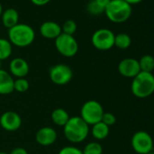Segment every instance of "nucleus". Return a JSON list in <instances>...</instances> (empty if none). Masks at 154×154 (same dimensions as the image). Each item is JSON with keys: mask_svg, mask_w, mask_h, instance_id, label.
Returning a JSON list of instances; mask_svg holds the SVG:
<instances>
[{"mask_svg": "<svg viewBox=\"0 0 154 154\" xmlns=\"http://www.w3.org/2000/svg\"><path fill=\"white\" fill-rule=\"evenodd\" d=\"M86 10L90 15H93V16H99V15H102L103 13H104V9L102 7H100L94 0H91V1L87 4Z\"/></svg>", "mask_w": 154, "mask_h": 154, "instance_id": "obj_24", "label": "nucleus"}, {"mask_svg": "<svg viewBox=\"0 0 154 154\" xmlns=\"http://www.w3.org/2000/svg\"><path fill=\"white\" fill-rule=\"evenodd\" d=\"M0 154H8L7 152H4V151H0Z\"/></svg>", "mask_w": 154, "mask_h": 154, "instance_id": "obj_34", "label": "nucleus"}, {"mask_svg": "<svg viewBox=\"0 0 154 154\" xmlns=\"http://www.w3.org/2000/svg\"><path fill=\"white\" fill-rule=\"evenodd\" d=\"M29 89V82L26 78H17L14 83V91L25 93Z\"/></svg>", "mask_w": 154, "mask_h": 154, "instance_id": "obj_25", "label": "nucleus"}, {"mask_svg": "<svg viewBox=\"0 0 154 154\" xmlns=\"http://www.w3.org/2000/svg\"><path fill=\"white\" fill-rule=\"evenodd\" d=\"M102 122L106 124L108 127H111L115 124L116 122V117L113 113L112 112H104L103 117H102Z\"/></svg>", "mask_w": 154, "mask_h": 154, "instance_id": "obj_26", "label": "nucleus"}, {"mask_svg": "<svg viewBox=\"0 0 154 154\" xmlns=\"http://www.w3.org/2000/svg\"><path fill=\"white\" fill-rule=\"evenodd\" d=\"M118 72L126 78H134L140 72L138 60L134 58H124L118 64Z\"/></svg>", "mask_w": 154, "mask_h": 154, "instance_id": "obj_11", "label": "nucleus"}, {"mask_svg": "<svg viewBox=\"0 0 154 154\" xmlns=\"http://www.w3.org/2000/svg\"><path fill=\"white\" fill-rule=\"evenodd\" d=\"M35 33L32 26L27 24H17L8 29L9 42L17 47H26L33 44Z\"/></svg>", "mask_w": 154, "mask_h": 154, "instance_id": "obj_3", "label": "nucleus"}, {"mask_svg": "<svg viewBox=\"0 0 154 154\" xmlns=\"http://www.w3.org/2000/svg\"><path fill=\"white\" fill-rule=\"evenodd\" d=\"M50 80L57 85H64L71 82L73 72L71 67L64 63H57L49 70Z\"/></svg>", "mask_w": 154, "mask_h": 154, "instance_id": "obj_9", "label": "nucleus"}, {"mask_svg": "<svg viewBox=\"0 0 154 154\" xmlns=\"http://www.w3.org/2000/svg\"><path fill=\"white\" fill-rule=\"evenodd\" d=\"M131 148L138 154H148L153 150L154 141L151 135L146 131H136L131 140Z\"/></svg>", "mask_w": 154, "mask_h": 154, "instance_id": "obj_7", "label": "nucleus"}, {"mask_svg": "<svg viewBox=\"0 0 154 154\" xmlns=\"http://www.w3.org/2000/svg\"><path fill=\"white\" fill-rule=\"evenodd\" d=\"M51 0H31V2L35 5V6H38V7H43V6H45L47 5Z\"/></svg>", "mask_w": 154, "mask_h": 154, "instance_id": "obj_29", "label": "nucleus"}, {"mask_svg": "<svg viewBox=\"0 0 154 154\" xmlns=\"http://www.w3.org/2000/svg\"><path fill=\"white\" fill-rule=\"evenodd\" d=\"M2 13H3V7H2L1 3H0V17L2 16Z\"/></svg>", "mask_w": 154, "mask_h": 154, "instance_id": "obj_32", "label": "nucleus"}, {"mask_svg": "<svg viewBox=\"0 0 154 154\" xmlns=\"http://www.w3.org/2000/svg\"><path fill=\"white\" fill-rule=\"evenodd\" d=\"M1 65H2V61H0V70H1Z\"/></svg>", "mask_w": 154, "mask_h": 154, "instance_id": "obj_35", "label": "nucleus"}, {"mask_svg": "<svg viewBox=\"0 0 154 154\" xmlns=\"http://www.w3.org/2000/svg\"><path fill=\"white\" fill-rule=\"evenodd\" d=\"M127 3H129L130 5H135V4H139L140 3L142 0H124Z\"/></svg>", "mask_w": 154, "mask_h": 154, "instance_id": "obj_31", "label": "nucleus"}, {"mask_svg": "<svg viewBox=\"0 0 154 154\" xmlns=\"http://www.w3.org/2000/svg\"><path fill=\"white\" fill-rule=\"evenodd\" d=\"M22 124V119L18 113L12 111L5 112L0 116V126L7 131H16Z\"/></svg>", "mask_w": 154, "mask_h": 154, "instance_id": "obj_10", "label": "nucleus"}, {"mask_svg": "<svg viewBox=\"0 0 154 154\" xmlns=\"http://www.w3.org/2000/svg\"><path fill=\"white\" fill-rule=\"evenodd\" d=\"M1 20L5 27L10 29L18 24L19 21V14L15 8H8L3 11L1 16Z\"/></svg>", "mask_w": 154, "mask_h": 154, "instance_id": "obj_16", "label": "nucleus"}, {"mask_svg": "<svg viewBox=\"0 0 154 154\" xmlns=\"http://www.w3.org/2000/svg\"><path fill=\"white\" fill-rule=\"evenodd\" d=\"M114 33L107 28H100L92 35V45L100 51H107L114 46Z\"/></svg>", "mask_w": 154, "mask_h": 154, "instance_id": "obj_8", "label": "nucleus"}, {"mask_svg": "<svg viewBox=\"0 0 154 154\" xmlns=\"http://www.w3.org/2000/svg\"><path fill=\"white\" fill-rule=\"evenodd\" d=\"M103 146L97 141H91L87 143L83 149L84 154H103Z\"/></svg>", "mask_w": 154, "mask_h": 154, "instance_id": "obj_22", "label": "nucleus"}, {"mask_svg": "<svg viewBox=\"0 0 154 154\" xmlns=\"http://www.w3.org/2000/svg\"><path fill=\"white\" fill-rule=\"evenodd\" d=\"M140 72H152L154 70V57L150 54H145L138 60Z\"/></svg>", "mask_w": 154, "mask_h": 154, "instance_id": "obj_19", "label": "nucleus"}, {"mask_svg": "<svg viewBox=\"0 0 154 154\" xmlns=\"http://www.w3.org/2000/svg\"><path fill=\"white\" fill-rule=\"evenodd\" d=\"M30 70L28 63L21 57L14 58L9 63V71L12 76L17 78H25Z\"/></svg>", "mask_w": 154, "mask_h": 154, "instance_id": "obj_12", "label": "nucleus"}, {"mask_svg": "<svg viewBox=\"0 0 154 154\" xmlns=\"http://www.w3.org/2000/svg\"><path fill=\"white\" fill-rule=\"evenodd\" d=\"M131 45V38L128 34L125 33H120L118 35H115L114 37V46H116L119 49L125 50L129 48Z\"/></svg>", "mask_w": 154, "mask_h": 154, "instance_id": "obj_20", "label": "nucleus"}, {"mask_svg": "<svg viewBox=\"0 0 154 154\" xmlns=\"http://www.w3.org/2000/svg\"><path fill=\"white\" fill-rule=\"evenodd\" d=\"M94 1H95L100 7H102V8L105 10V8L108 6V4L110 3L111 0H94Z\"/></svg>", "mask_w": 154, "mask_h": 154, "instance_id": "obj_30", "label": "nucleus"}, {"mask_svg": "<svg viewBox=\"0 0 154 154\" xmlns=\"http://www.w3.org/2000/svg\"><path fill=\"white\" fill-rule=\"evenodd\" d=\"M12 44L8 39L0 38V61L8 59L12 54Z\"/></svg>", "mask_w": 154, "mask_h": 154, "instance_id": "obj_21", "label": "nucleus"}, {"mask_svg": "<svg viewBox=\"0 0 154 154\" xmlns=\"http://www.w3.org/2000/svg\"><path fill=\"white\" fill-rule=\"evenodd\" d=\"M148 154H154V149H153V150H151L150 152H149Z\"/></svg>", "mask_w": 154, "mask_h": 154, "instance_id": "obj_33", "label": "nucleus"}, {"mask_svg": "<svg viewBox=\"0 0 154 154\" xmlns=\"http://www.w3.org/2000/svg\"><path fill=\"white\" fill-rule=\"evenodd\" d=\"M131 13V5L124 0H111L104 10L107 18L115 24L124 23L129 20Z\"/></svg>", "mask_w": 154, "mask_h": 154, "instance_id": "obj_4", "label": "nucleus"}, {"mask_svg": "<svg viewBox=\"0 0 154 154\" xmlns=\"http://www.w3.org/2000/svg\"><path fill=\"white\" fill-rule=\"evenodd\" d=\"M40 35L46 39H56L62 34V28L59 24L54 21L44 22L39 28Z\"/></svg>", "mask_w": 154, "mask_h": 154, "instance_id": "obj_14", "label": "nucleus"}, {"mask_svg": "<svg viewBox=\"0 0 154 154\" xmlns=\"http://www.w3.org/2000/svg\"><path fill=\"white\" fill-rule=\"evenodd\" d=\"M91 132L94 139H96L98 140H102L108 137L109 132H110V127H108L103 122H99L92 125Z\"/></svg>", "mask_w": 154, "mask_h": 154, "instance_id": "obj_17", "label": "nucleus"}, {"mask_svg": "<svg viewBox=\"0 0 154 154\" xmlns=\"http://www.w3.org/2000/svg\"><path fill=\"white\" fill-rule=\"evenodd\" d=\"M103 113V107L99 102L89 100L83 104L80 117L90 126L101 122Z\"/></svg>", "mask_w": 154, "mask_h": 154, "instance_id": "obj_5", "label": "nucleus"}, {"mask_svg": "<svg viewBox=\"0 0 154 154\" xmlns=\"http://www.w3.org/2000/svg\"><path fill=\"white\" fill-rule=\"evenodd\" d=\"M15 80L13 76L6 70H0V94L7 95L14 92Z\"/></svg>", "mask_w": 154, "mask_h": 154, "instance_id": "obj_15", "label": "nucleus"}, {"mask_svg": "<svg viewBox=\"0 0 154 154\" xmlns=\"http://www.w3.org/2000/svg\"><path fill=\"white\" fill-rule=\"evenodd\" d=\"M89 132V125L80 116L70 117L69 121L63 126L65 138L72 143H80L85 140Z\"/></svg>", "mask_w": 154, "mask_h": 154, "instance_id": "obj_1", "label": "nucleus"}, {"mask_svg": "<svg viewBox=\"0 0 154 154\" xmlns=\"http://www.w3.org/2000/svg\"><path fill=\"white\" fill-rule=\"evenodd\" d=\"M61 28H62V33L66 34V35H73V34L77 30V25L73 20L68 19V20L63 22Z\"/></svg>", "mask_w": 154, "mask_h": 154, "instance_id": "obj_23", "label": "nucleus"}, {"mask_svg": "<svg viewBox=\"0 0 154 154\" xmlns=\"http://www.w3.org/2000/svg\"><path fill=\"white\" fill-rule=\"evenodd\" d=\"M9 154H28V152L26 149L17 147V148H15Z\"/></svg>", "mask_w": 154, "mask_h": 154, "instance_id": "obj_28", "label": "nucleus"}, {"mask_svg": "<svg viewBox=\"0 0 154 154\" xmlns=\"http://www.w3.org/2000/svg\"><path fill=\"white\" fill-rule=\"evenodd\" d=\"M54 45L58 53L64 57H73L79 49L78 43L73 35L63 33L54 40Z\"/></svg>", "mask_w": 154, "mask_h": 154, "instance_id": "obj_6", "label": "nucleus"}, {"mask_svg": "<svg viewBox=\"0 0 154 154\" xmlns=\"http://www.w3.org/2000/svg\"><path fill=\"white\" fill-rule=\"evenodd\" d=\"M51 119L55 125L60 126V127H63L66 124V122L69 121L70 116L64 109L57 108L52 112Z\"/></svg>", "mask_w": 154, "mask_h": 154, "instance_id": "obj_18", "label": "nucleus"}, {"mask_svg": "<svg viewBox=\"0 0 154 154\" xmlns=\"http://www.w3.org/2000/svg\"><path fill=\"white\" fill-rule=\"evenodd\" d=\"M58 154H84L83 150L74 146H65L62 148Z\"/></svg>", "mask_w": 154, "mask_h": 154, "instance_id": "obj_27", "label": "nucleus"}, {"mask_svg": "<svg viewBox=\"0 0 154 154\" xmlns=\"http://www.w3.org/2000/svg\"><path fill=\"white\" fill-rule=\"evenodd\" d=\"M57 133L52 127H43L39 129L35 134V140L42 146H50L55 142Z\"/></svg>", "mask_w": 154, "mask_h": 154, "instance_id": "obj_13", "label": "nucleus"}, {"mask_svg": "<svg viewBox=\"0 0 154 154\" xmlns=\"http://www.w3.org/2000/svg\"><path fill=\"white\" fill-rule=\"evenodd\" d=\"M132 94L140 99H145L154 94V75L152 72H140L134 78L131 85Z\"/></svg>", "mask_w": 154, "mask_h": 154, "instance_id": "obj_2", "label": "nucleus"}]
</instances>
